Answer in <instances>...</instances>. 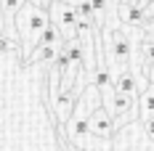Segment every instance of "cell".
<instances>
[{"instance_id":"277c9868","label":"cell","mask_w":154,"mask_h":151,"mask_svg":"<svg viewBox=\"0 0 154 151\" xmlns=\"http://www.w3.org/2000/svg\"><path fill=\"white\" fill-rule=\"evenodd\" d=\"M114 130H117V125H114V117L109 114L106 109H104V104L96 106L91 114V135L96 138V140H112V135H114Z\"/></svg>"},{"instance_id":"7a4b0ae2","label":"cell","mask_w":154,"mask_h":151,"mask_svg":"<svg viewBox=\"0 0 154 151\" xmlns=\"http://www.w3.org/2000/svg\"><path fill=\"white\" fill-rule=\"evenodd\" d=\"M104 56L106 64L112 66V74L130 69V61H133V43L128 37V32L122 27H112L104 35Z\"/></svg>"},{"instance_id":"52a82bcc","label":"cell","mask_w":154,"mask_h":151,"mask_svg":"<svg viewBox=\"0 0 154 151\" xmlns=\"http://www.w3.org/2000/svg\"><path fill=\"white\" fill-rule=\"evenodd\" d=\"M138 117L141 119H152L154 117V82H149L146 90L138 95Z\"/></svg>"},{"instance_id":"8992f818","label":"cell","mask_w":154,"mask_h":151,"mask_svg":"<svg viewBox=\"0 0 154 151\" xmlns=\"http://www.w3.org/2000/svg\"><path fill=\"white\" fill-rule=\"evenodd\" d=\"M114 90L128 93V95H141V85H138V77L133 69H122L114 74Z\"/></svg>"},{"instance_id":"5b68a950","label":"cell","mask_w":154,"mask_h":151,"mask_svg":"<svg viewBox=\"0 0 154 151\" xmlns=\"http://www.w3.org/2000/svg\"><path fill=\"white\" fill-rule=\"evenodd\" d=\"M117 14H120V19H122L128 27H138V29H143V24L149 21L146 19V11L141 5H136V3H120Z\"/></svg>"},{"instance_id":"3957f363","label":"cell","mask_w":154,"mask_h":151,"mask_svg":"<svg viewBox=\"0 0 154 151\" xmlns=\"http://www.w3.org/2000/svg\"><path fill=\"white\" fill-rule=\"evenodd\" d=\"M48 14H51V21L59 27L64 40H75L77 37V27H80V16H77L75 5L72 3H64V0H53L48 5Z\"/></svg>"},{"instance_id":"9c48e42d","label":"cell","mask_w":154,"mask_h":151,"mask_svg":"<svg viewBox=\"0 0 154 151\" xmlns=\"http://www.w3.org/2000/svg\"><path fill=\"white\" fill-rule=\"evenodd\" d=\"M59 138H61V151H88V149H80V146H75V143H72L66 135H59Z\"/></svg>"},{"instance_id":"ba28073f","label":"cell","mask_w":154,"mask_h":151,"mask_svg":"<svg viewBox=\"0 0 154 151\" xmlns=\"http://www.w3.org/2000/svg\"><path fill=\"white\" fill-rule=\"evenodd\" d=\"M93 14L98 19V27H104V19H106V0H91Z\"/></svg>"},{"instance_id":"30bf717a","label":"cell","mask_w":154,"mask_h":151,"mask_svg":"<svg viewBox=\"0 0 154 151\" xmlns=\"http://www.w3.org/2000/svg\"><path fill=\"white\" fill-rule=\"evenodd\" d=\"M143 130H146V135H149V140L154 143V117H152V119H143Z\"/></svg>"},{"instance_id":"6da1fadb","label":"cell","mask_w":154,"mask_h":151,"mask_svg":"<svg viewBox=\"0 0 154 151\" xmlns=\"http://www.w3.org/2000/svg\"><path fill=\"white\" fill-rule=\"evenodd\" d=\"M16 32H19V40H21V64L32 56V50L37 45L40 35L45 32V27L51 24V14L48 8H40V5H32V3H24V8L16 14Z\"/></svg>"}]
</instances>
